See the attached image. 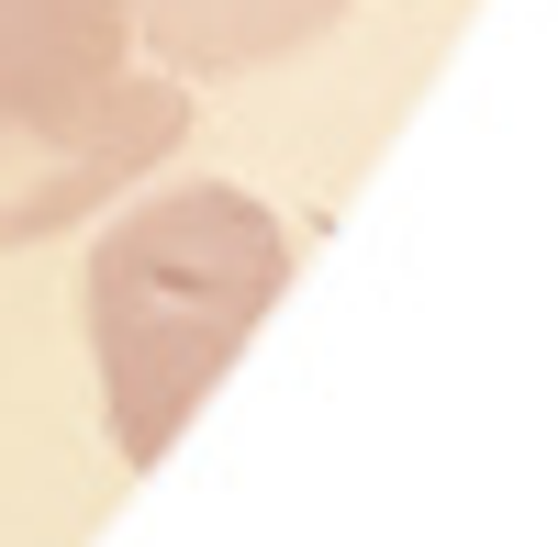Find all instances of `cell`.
Listing matches in <instances>:
<instances>
[{
	"mask_svg": "<svg viewBox=\"0 0 558 547\" xmlns=\"http://www.w3.org/2000/svg\"><path fill=\"white\" fill-rule=\"evenodd\" d=\"M291 291V235L279 212L202 179V191L134 202L89 246V357H101V414L134 470H157L202 391L235 369V347Z\"/></svg>",
	"mask_w": 558,
	"mask_h": 547,
	"instance_id": "1",
	"label": "cell"
},
{
	"mask_svg": "<svg viewBox=\"0 0 558 547\" xmlns=\"http://www.w3.org/2000/svg\"><path fill=\"white\" fill-rule=\"evenodd\" d=\"M191 101H179V78H123L112 101H89L68 123H34V112H0V246H34L57 235V223L101 212L123 179H146Z\"/></svg>",
	"mask_w": 558,
	"mask_h": 547,
	"instance_id": "2",
	"label": "cell"
},
{
	"mask_svg": "<svg viewBox=\"0 0 558 547\" xmlns=\"http://www.w3.org/2000/svg\"><path fill=\"white\" fill-rule=\"evenodd\" d=\"M134 12L123 0H0V112L68 123L134 78Z\"/></svg>",
	"mask_w": 558,
	"mask_h": 547,
	"instance_id": "3",
	"label": "cell"
},
{
	"mask_svg": "<svg viewBox=\"0 0 558 547\" xmlns=\"http://www.w3.org/2000/svg\"><path fill=\"white\" fill-rule=\"evenodd\" d=\"M123 12L179 78H235V68H268L291 45H313L336 23V0H123Z\"/></svg>",
	"mask_w": 558,
	"mask_h": 547,
	"instance_id": "4",
	"label": "cell"
}]
</instances>
